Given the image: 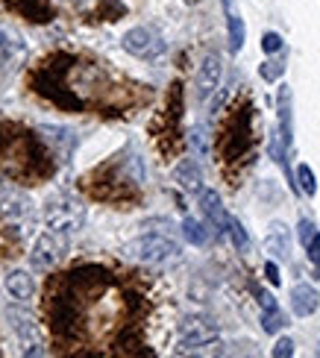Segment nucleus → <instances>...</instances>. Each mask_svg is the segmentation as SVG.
<instances>
[{"instance_id": "obj_9", "label": "nucleus", "mask_w": 320, "mask_h": 358, "mask_svg": "<svg viewBox=\"0 0 320 358\" xmlns=\"http://www.w3.org/2000/svg\"><path fill=\"white\" fill-rule=\"evenodd\" d=\"M4 315H6V320H9L12 329L18 332L21 344H24V355H44L39 338H36V329H33V320H29L24 311H18V308H6Z\"/></svg>"}, {"instance_id": "obj_29", "label": "nucleus", "mask_w": 320, "mask_h": 358, "mask_svg": "<svg viewBox=\"0 0 320 358\" xmlns=\"http://www.w3.org/2000/svg\"><path fill=\"white\" fill-rule=\"evenodd\" d=\"M258 303H262V308H277V300H273V294H267V291H262Z\"/></svg>"}, {"instance_id": "obj_27", "label": "nucleus", "mask_w": 320, "mask_h": 358, "mask_svg": "<svg viewBox=\"0 0 320 358\" xmlns=\"http://www.w3.org/2000/svg\"><path fill=\"white\" fill-rule=\"evenodd\" d=\"M273 358H288V355H294V341L291 338H279L277 341V347L270 350Z\"/></svg>"}, {"instance_id": "obj_18", "label": "nucleus", "mask_w": 320, "mask_h": 358, "mask_svg": "<svg viewBox=\"0 0 320 358\" xmlns=\"http://www.w3.org/2000/svg\"><path fill=\"white\" fill-rule=\"evenodd\" d=\"M226 27H230V50L238 53L244 48V38H247V29H244V21L238 18V15H226Z\"/></svg>"}, {"instance_id": "obj_30", "label": "nucleus", "mask_w": 320, "mask_h": 358, "mask_svg": "<svg viewBox=\"0 0 320 358\" xmlns=\"http://www.w3.org/2000/svg\"><path fill=\"white\" fill-rule=\"evenodd\" d=\"M221 3H223V6H230V0H221Z\"/></svg>"}, {"instance_id": "obj_10", "label": "nucleus", "mask_w": 320, "mask_h": 358, "mask_svg": "<svg viewBox=\"0 0 320 358\" xmlns=\"http://www.w3.org/2000/svg\"><path fill=\"white\" fill-rule=\"evenodd\" d=\"M200 212L206 215L209 227L215 229V232H226V229H230V220H232V217L226 215L223 200H221L218 191H211V188H203V191H200Z\"/></svg>"}, {"instance_id": "obj_19", "label": "nucleus", "mask_w": 320, "mask_h": 358, "mask_svg": "<svg viewBox=\"0 0 320 358\" xmlns=\"http://www.w3.org/2000/svg\"><path fill=\"white\" fill-rule=\"evenodd\" d=\"M282 326H288V320H285V315L279 311V306L277 308H262V329L267 335H277Z\"/></svg>"}, {"instance_id": "obj_8", "label": "nucleus", "mask_w": 320, "mask_h": 358, "mask_svg": "<svg viewBox=\"0 0 320 358\" xmlns=\"http://www.w3.org/2000/svg\"><path fill=\"white\" fill-rule=\"evenodd\" d=\"M221 77H223V62L218 53H209L200 68H197V100H209L211 94L221 88Z\"/></svg>"}, {"instance_id": "obj_16", "label": "nucleus", "mask_w": 320, "mask_h": 358, "mask_svg": "<svg viewBox=\"0 0 320 358\" xmlns=\"http://www.w3.org/2000/svg\"><path fill=\"white\" fill-rule=\"evenodd\" d=\"M41 132H44V138H48V141L56 147L59 156H62V159L71 156L74 144H77V138H74L71 129H65V127H41Z\"/></svg>"}, {"instance_id": "obj_20", "label": "nucleus", "mask_w": 320, "mask_h": 358, "mask_svg": "<svg viewBox=\"0 0 320 358\" xmlns=\"http://www.w3.org/2000/svg\"><path fill=\"white\" fill-rule=\"evenodd\" d=\"M294 176H297L300 194H306V197H314V194H317V179H314V171H312L309 165H300Z\"/></svg>"}, {"instance_id": "obj_14", "label": "nucleus", "mask_w": 320, "mask_h": 358, "mask_svg": "<svg viewBox=\"0 0 320 358\" xmlns=\"http://www.w3.org/2000/svg\"><path fill=\"white\" fill-rule=\"evenodd\" d=\"M174 179L186 191H191V194H200L203 191V171H200V165H197L194 159H182L179 165L174 168Z\"/></svg>"}, {"instance_id": "obj_23", "label": "nucleus", "mask_w": 320, "mask_h": 358, "mask_svg": "<svg viewBox=\"0 0 320 358\" xmlns=\"http://www.w3.org/2000/svg\"><path fill=\"white\" fill-rule=\"evenodd\" d=\"M282 73H285L282 59H267V62H262V68H258V77H262L265 83H277Z\"/></svg>"}, {"instance_id": "obj_22", "label": "nucleus", "mask_w": 320, "mask_h": 358, "mask_svg": "<svg viewBox=\"0 0 320 358\" xmlns=\"http://www.w3.org/2000/svg\"><path fill=\"white\" fill-rule=\"evenodd\" d=\"M226 235L232 238V244H235L238 252H247V250H250V235H247V229H244L235 217L230 220V229H226Z\"/></svg>"}, {"instance_id": "obj_32", "label": "nucleus", "mask_w": 320, "mask_h": 358, "mask_svg": "<svg viewBox=\"0 0 320 358\" xmlns=\"http://www.w3.org/2000/svg\"><path fill=\"white\" fill-rule=\"evenodd\" d=\"M77 3H88V0H77Z\"/></svg>"}, {"instance_id": "obj_17", "label": "nucleus", "mask_w": 320, "mask_h": 358, "mask_svg": "<svg viewBox=\"0 0 320 358\" xmlns=\"http://www.w3.org/2000/svg\"><path fill=\"white\" fill-rule=\"evenodd\" d=\"M182 235H186V241L194 244V247H206V244H209V229H206V223L194 220V217L182 220Z\"/></svg>"}, {"instance_id": "obj_4", "label": "nucleus", "mask_w": 320, "mask_h": 358, "mask_svg": "<svg viewBox=\"0 0 320 358\" xmlns=\"http://www.w3.org/2000/svg\"><path fill=\"white\" fill-rule=\"evenodd\" d=\"M120 48H124L130 56L141 59V62H156V59L165 56L167 41L153 27H132V29H127V33L120 36Z\"/></svg>"}, {"instance_id": "obj_3", "label": "nucleus", "mask_w": 320, "mask_h": 358, "mask_svg": "<svg viewBox=\"0 0 320 358\" xmlns=\"http://www.w3.org/2000/svg\"><path fill=\"white\" fill-rule=\"evenodd\" d=\"M41 217L48 223V229L56 232H77L85 220V206L68 191H53L48 200H44Z\"/></svg>"}, {"instance_id": "obj_5", "label": "nucleus", "mask_w": 320, "mask_h": 358, "mask_svg": "<svg viewBox=\"0 0 320 358\" xmlns=\"http://www.w3.org/2000/svg\"><path fill=\"white\" fill-rule=\"evenodd\" d=\"M68 252V232H56V229H48L36 238L33 250H29V267L33 271H50L59 262L65 259Z\"/></svg>"}, {"instance_id": "obj_21", "label": "nucleus", "mask_w": 320, "mask_h": 358, "mask_svg": "<svg viewBox=\"0 0 320 358\" xmlns=\"http://www.w3.org/2000/svg\"><path fill=\"white\" fill-rule=\"evenodd\" d=\"M21 53V44L15 36H9L6 29H0V62H9V59H15Z\"/></svg>"}, {"instance_id": "obj_28", "label": "nucleus", "mask_w": 320, "mask_h": 358, "mask_svg": "<svg viewBox=\"0 0 320 358\" xmlns=\"http://www.w3.org/2000/svg\"><path fill=\"white\" fill-rule=\"evenodd\" d=\"M265 276H267V282H270V285H279V267H277V262H267L265 264Z\"/></svg>"}, {"instance_id": "obj_13", "label": "nucleus", "mask_w": 320, "mask_h": 358, "mask_svg": "<svg viewBox=\"0 0 320 358\" xmlns=\"http://www.w3.org/2000/svg\"><path fill=\"white\" fill-rule=\"evenodd\" d=\"M4 285H6V291H9L12 300H21V303H27L29 296L36 294V282H33V276H29L27 271H21V267H15V271L6 273Z\"/></svg>"}, {"instance_id": "obj_15", "label": "nucleus", "mask_w": 320, "mask_h": 358, "mask_svg": "<svg viewBox=\"0 0 320 358\" xmlns=\"http://www.w3.org/2000/svg\"><path fill=\"white\" fill-rule=\"evenodd\" d=\"M265 250L270 252L273 259H279V262L288 259V252H291V244H288V227H285V223H279V220L270 223V232H267V238H265Z\"/></svg>"}, {"instance_id": "obj_33", "label": "nucleus", "mask_w": 320, "mask_h": 358, "mask_svg": "<svg viewBox=\"0 0 320 358\" xmlns=\"http://www.w3.org/2000/svg\"><path fill=\"white\" fill-rule=\"evenodd\" d=\"M317 355H320V344H317Z\"/></svg>"}, {"instance_id": "obj_25", "label": "nucleus", "mask_w": 320, "mask_h": 358, "mask_svg": "<svg viewBox=\"0 0 320 358\" xmlns=\"http://www.w3.org/2000/svg\"><path fill=\"white\" fill-rule=\"evenodd\" d=\"M262 50H265L267 56L279 53V50H282V36H279V33H265V36H262Z\"/></svg>"}, {"instance_id": "obj_11", "label": "nucleus", "mask_w": 320, "mask_h": 358, "mask_svg": "<svg viewBox=\"0 0 320 358\" xmlns=\"http://www.w3.org/2000/svg\"><path fill=\"white\" fill-rule=\"evenodd\" d=\"M320 306V294L314 291V285H309V282H297V285L291 288V311L297 317H309L314 315Z\"/></svg>"}, {"instance_id": "obj_24", "label": "nucleus", "mask_w": 320, "mask_h": 358, "mask_svg": "<svg viewBox=\"0 0 320 358\" xmlns=\"http://www.w3.org/2000/svg\"><path fill=\"white\" fill-rule=\"evenodd\" d=\"M306 256H309V262L314 267V276H320V232H314V238L306 244Z\"/></svg>"}, {"instance_id": "obj_7", "label": "nucleus", "mask_w": 320, "mask_h": 358, "mask_svg": "<svg viewBox=\"0 0 320 358\" xmlns=\"http://www.w3.org/2000/svg\"><path fill=\"white\" fill-rule=\"evenodd\" d=\"M0 217L4 220H12V223H27V227H33L36 223V212H33V203H29V197H24V194L18 188H12L6 182H0Z\"/></svg>"}, {"instance_id": "obj_26", "label": "nucleus", "mask_w": 320, "mask_h": 358, "mask_svg": "<svg viewBox=\"0 0 320 358\" xmlns=\"http://www.w3.org/2000/svg\"><path fill=\"white\" fill-rule=\"evenodd\" d=\"M314 232H317V227H314V223H312L309 217H302V220L297 223V235H300V244H302V247H306V244L312 241Z\"/></svg>"}, {"instance_id": "obj_1", "label": "nucleus", "mask_w": 320, "mask_h": 358, "mask_svg": "<svg viewBox=\"0 0 320 358\" xmlns=\"http://www.w3.org/2000/svg\"><path fill=\"white\" fill-rule=\"evenodd\" d=\"M253 141V106L247 100H238L218 136V156H223V165H235V162L250 156Z\"/></svg>"}, {"instance_id": "obj_31", "label": "nucleus", "mask_w": 320, "mask_h": 358, "mask_svg": "<svg viewBox=\"0 0 320 358\" xmlns=\"http://www.w3.org/2000/svg\"><path fill=\"white\" fill-rule=\"evenodd\" d=\"M186 3H197V0H186Z\"/></svg>"}, {"instance_id": "obj_12", "label": "nucleus", "mask_w": 320, "mask_h": 358, "mask_svg": "<svg viewBox=\"0 0 320 358\" xmlns=\"http://www.w3.org/2000/svg\"><path fill=\"white\" fill-rule=\"evenodd\" d=\"M277 106H279V141L288 150L294 141V124H291V88L279 85V97H277Z\"/></svg>"}, {"instance_id": "obj_6", "label": "nucleus", "mask_w": 320, "mask_h": 358, "mask_svg": "<svg viewBox=\"0 0 320 358\" xmlns=\"http://www.w3.org/2000/svg\"><path fill=\"white\" fill-rule=\"evenodd\" d=\"M218 341V323H211L209 317H186L179 323V341L176 352H194L200 347H209Z\"/></svg>"}, {"instance_id": "obj_2", "label": "nucleus", "mask_w": 320, "mask_h": 358, "mask_svg": "<svg viewBox=\"0 0 320 358\" xmlns=\"http://www.w3.org/2000/svg\"><path fill=\"white\" fill-rule=\"evenodd\" d=\"M124 256L147 267H167L182 259V247L162 232H147L141 238H135V241L124 244Z\"/></svg>"}]
</instances>
